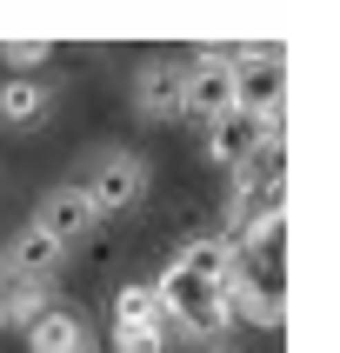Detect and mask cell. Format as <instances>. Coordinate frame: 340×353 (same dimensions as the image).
I'll use <instances>...</instances> for the list:
<instances>
[{
  "label": "cell",
  "instance_id": "obj_1",
  "mask_svg": "<svg viewBox=\"0 0 340 353\" xmlns=\"http://www.w3.org/2000/svg\"><path fill=\"white\" fill-rule=\"evenodd\" d=\"M74 187L87 194V207H94L100 220H120V214H134L140 200H147V187H154V167L134 154V147H87V160H80V174Z\"/></svg>",
  "mask_w": 340,
  "mask_h": 353
},
{
  "label": "cell",
  "instance_id": "obj_2",
  "mask_svg": "<svg viewBox=\"0 0 340 353\" xmlns=\"http://www.w3.org/2000/svg\"><path fill=\"white\" fill-rule=\"evenodd\" d=\"M280 100H287V60L274 47H247L234 54V114L280 127Z\"/></svg>",
  "mask_w": 340,
  "mask_h": 353
},
{
  "label": "cell",
  "instance_id": "obj_3",
  "mask_svg": "<svg viewBox=\"0 0 340 353\" xmlns=\"http://www.w3.org/2000/svg\"><path fill=\"white\" fill-rule=\"evenodd\" d=\"M220 114H234V54L227 47H200V60L187 67V87H180V120L214 127Z\"/></svg>",
  "mask_w": 340,
  "mask_h": 353
},
{
  "label": "cell",
  "instance_id": "obj_4",
  "mask_svg": "<svg viewBox=\"0 0 340 353\" xmlns=\"http://www.w3.org/2000/svg\"><path fill=\"white\" fill-rule=\"evenodd\" d=\"M167 274L174 280H187V287H227V280L240 274V247L227 234H194L187 247H174V260H167Z\"/></svg>",
  "mask_w": 340,
  "mask_h": 353
},
{
  "label": "cell",
  "instance_id": "obj_5",
  "mask_svg": "<svg viewBox=\"0 0 340 353\" xmlns=\"http://www.w3.org/2000/svg\"><path fill=\"white\" fill-rule=\"evenodd\" d=\"M67 267V247L60 240H47L34 227V220H20L14 227V240L0 247V274L7 280H34V287H54V274Z\"/></svg>",
  "mask_w": 340,
  "mask_h": 353
},
{
  "label": "cell",
  "instance_id": "obj_6",
  "mask_svg": "<svg viewBox=\"0 0 340 353\" xmlns=\"http://www.w3.org/2000/svg\"><path fill=\"white\" fill-rule=\"evenodd\" d=\"M34 227L47 240H60V247H74V240H87L100 227V214L87 207V194H80L74 180H60V187H47V194L34 200Z\"/></svg>",
  "mask_w": 340,
  "mask_h": 353
},
{
  "label": "cell",
  "instance_id": "obj_7",
  "mask_svg": "<svg viewBox=\"0 0 340 353\" xmlns=\"http://www.w3.org/2000/svg\"><path fill=\"white\" fill-rule=\"evenodd\" d=\"M180 87H187V60H140L134 67V114L140 120H180Z\"/></svg>",
  "mask_w": 340,
  "mask_h": 353
},
{
  "label": "cell",
  "instance_id": "obj_8",
  "mask_svg": "<svg viewBox=\"0 0 340 353\" xmlns=\"http://www.w3.org/2000/svg\"><path fill=\"white\" fill-rule=\"evenodd\" d=\"M267 134H280V127H260V120H247V114H220L214 127H200V147H207V160H214V167H227V174H234V167L254 154Z\"/></svg>",
  "mask_w": 340,
  "mask_h": 353
},
{
  "label": "cell",
  "instance_id": "obj_9",
  "mask_svg": "<svg viewBox=\"0 0 340 353\" xmlns=\"http://www.w3.org/2000/svg\"><path fill=\"white\" fill-rule=\"evenodd\" d=\"M80 347H94V327H87V314L80 307H47V314L27 327V353H80Z\"/></svg>",
  "mask_w": 340,
  "mask_h": 353
},
{
  "label": "cell",
  "instance_id": "obj_10",
  "mask_svg": "<svg viewBox=\"0 0 340 353\" xmlns=\"http://www.w3.org/2000/svg\"><path fill=\"white\" fill-rule=\"evenodd\" d=\"M47 114H54V87H47V80H0V127L27 134V127H40Z\"/></svg>",
  "mask_w": 340,
  "mask_h": 353
},
{
  "label": "cell",
  "instance_id": "obj_11",
  "mask_svg": "<svg viewBox=\"0 0 340 353\" xmlns=\"http://www.w3.org/2000/svg\"><path fill=\"white\" fill-rule=\"evenodd\" d=\"M54 307V287H34V280H0V327H34L40 314Z\"/></svg>",
  "mask_w": 340,
  "mask_h": 353
},
{
  "label": "cell",
  "instance_id": "obj_12",
  "mask_svg": "<svg viewBox=\"0 0 340 353\" xmlns=\"http://www.w3.org/2000/svg\"><path fill=\"white\" fill-rule=\"evenodd\" d=\"M114 327H160L154 287H114Z\"/></svg>",
  "mask_w": 340,
  "mask_h": 353
},
{
  "label": "cell",
  "instance_id": "obj_13",
  "mask_svg": "<svg viewBox=\"0 0 340 353\" xmlns=\"http://www.w3.org/2000/svg\"><path fill=\"white\" fill-rule=\"evenodd\" d=\"M0 60H7V80H34L40 60H54V40H0Z\"/></svg>",
  "mask_w": 340,
  "mask_h": 353
},
{
  "label": "cell",
  "instance_id": "obj_14",
  "mask_svg": "<svg viewBox=\"0 0 340 353\" xmlns=\"http://www.w3.org/2000/svg\"><path fill=\"white\" fill-rule=\"evenodd\" d=\"M114 353H167V327H114Z\"/></svg>",
  "mask_w": 340,
  "mask_h": 353
},
{
  "label": "cell",
  "instance_id": "obj_15",
  "mask_svg": "<svg viewBox=\"0 0 340 353\" xmlns=\"http://www.w3.org/2000/svg\"><path fill=\"white\" fill-rule=\"evenodd\" d=\"M80 353H107V347H80Z\"/></svg>",
  "mask_w": 340,
  "mask_h": 353
},
{
  "label": "cell",
  "instance_id": "obj_16",
  "mask_svg": "<svg viewBox=\"0 0 340 353\" xmlns=\"http://www.w3.org/2000/svg\"><path fill=\"white\" fill-rule=\"evenodd\" d=\"M214 353H240V347H214Z\"/></svg>",
  "mask_w": 340,
  "mask_h": 353
}]
</instances>
